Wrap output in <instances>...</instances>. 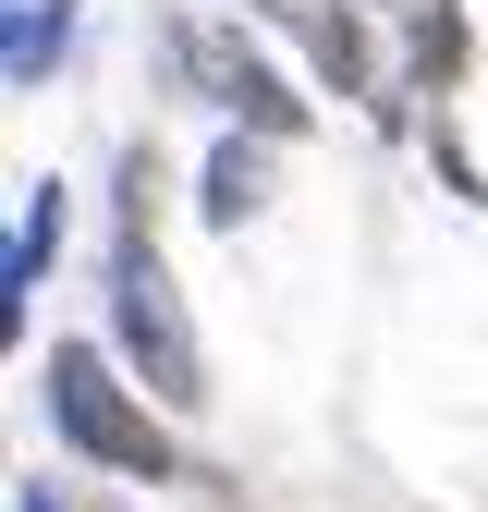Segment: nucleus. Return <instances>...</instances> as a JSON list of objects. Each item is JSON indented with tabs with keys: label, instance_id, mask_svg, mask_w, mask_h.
<instances>
[{
	"label": "nucleus",
	"instance_id": "f257e3e1",
	"mask_svg": "<svg viewBox=\"0 0 488 512\" xmlns=\"http://www.w3.org/2000/svg\"><path fill=\"white\" fill-rule=\"evenodd\" d=\"M110 354L147 378L171 415L208 403V354H196V317H183L171 269H159V159L135 147L122 159V232H110Z\"/></svg>",
	"mask_w": 488,
	"mask_h": 512
},
{
	"label": "nucleus",
	"instance_id": "f03ea898",
	"mask_svg": "<svg viewBox=\"0 0 488 512\" xmlns=\"http://www.w3.org/2000/svg\"><path fill=\"white\" fill-rule=\"evenodd\" d=\"M49 427H61V452H86V464H110V476H171V439H159V415L110 378V354L98 342H49Z\"/></svg>",
	"mask_w": 488,
	"mask_h": 512
},
{
	"label": "nucleus",
	"instance_id": "7ed1b4c3",
	"mask_svg": "<svg viewBox=\"0 0 488 512\" xmlns=\"http://www.w3.org/2000/svg\"><path fill=\"white\" fill-rule=\"evenodd\" d=\"M171 61H183V86H196L208 110H232L244 135H305V98H293V74L244 37V25H171Z\"/></svg>",
	"mask_w": 488,
	"mask_h": 512
},
{
	"label": "nucleus",
	"instance_id": "20e7f679",
	"mask_svg": "<svg viewBox=\"0 0 488 512\" xmlns=\"http://www.w3.org/2000/svg\"><path fill=\"white\" fill-rule=\"evenodd\" d=\"M49 256H61V183L37 171L13 196V256H0V317H13V330H25V293L49 281Z\"/></svg>",
	"mask_w": 488,
	"mask_h": 512
},
{
	"label": "nucleus",
	"instance_id": "39448f33",
	"mask_svg": "<svg viewBox=\"0 0 488 512\" xmlns=\"http://www.w3.org/2000/svg\"><path fill=\"white\" fill-rule=\"evenodd\" d=\"M61 49H74V0H13V25H0V74H13V98H37L61 74Z\"/></svg>",
	"mask_w": 488,
	"mask_h": 512
},
{
	"label": "nucleus",
	"instance_id": "423d86ee",
	"mask_svg": "<svg viewBox=\"0 0 488 512\" xmlns=\"http://www.w3.org/2000/svg\"><path fill=\"white\" fill-rule=\"evenodd\" d=\"M196 208H208L220 232H244V220L269 208V147H244V122H232L220 147H208V183H196Z\"/></svg>",
	"mask_w": 488,
	"mask_h": 512
},
{
	"label": "nucleus",
	"instance_id": "0eeeda50",
	"mask_svg": "<svg viewBox=\"0 0 488 512\" xmlns=\"http://www.w3.org/2000/svg\"><path fill=\"white\" fill-rule=\"evenodd\" d=\"M403 49H415V86H452V74H464V13H452V0L403 13Z\"/></svg>",
	"mask_w": 488,
	"mask_h": 512
},
{
	"label": "nucleus",
	"instance_id": "6e6552de",
	"mask_svg": "<svg viewBox=\"0 0 488 512\" xmlns=\"http://www.w3.org/2000/svg\"><path fill=\"white\" fill-rule=\"evenodd\" d=\"M244 13H269V25H293V37H318V25L342 13V0H244Z\"/></svg>",
	"mask_w": 488,
	"mask_h": 512
},
{
	"label": "nucleus",
	"instance_id": "1a4fd4ad",
	"mask_svg": "<svg viewBox=\"0 0 488 512\" xmlns=\"http://www.w3.org/2000/svg\"><path fill=\"white\" fill-rule=\"evenodd\" d=\"M13 512H74V500H61V488L37 476V488H13Z\"/></svg>",
	"mask_w": 488,
	"mask_h": 512
},
{
	"label": "nucleus",
	"instance_id": "9d476101",
	"mask_svg": "<svg viewBox=\"0 0 488 512\" xmlns=\"http://www.w3.org/2000/svg\"><path fill=\"white\" fill-rule=\"evenodd\" d=\"M391 13H427V0H391Z\"/></svg>",
	"mask_w": 488,
	"mask_h": 512
}]
</instances>
